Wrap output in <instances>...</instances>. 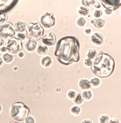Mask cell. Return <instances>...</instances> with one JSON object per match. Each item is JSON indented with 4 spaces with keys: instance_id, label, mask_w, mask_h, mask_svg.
<instances>
[{
    "instance_id": "1",
    "label": "cell",
    "mask_w": 121,
    "mask_h": 123,
    "mask_svg": "<svg viewBox=\"0 0 121 123\" xmlns=\"http://www.w3.org/2000/svg\"><path fill=\"white\" fill-rule=\"evenodd\" d=\"M79 42L76 38L65 37L58 42L55 55L60 63L68 65L79 61Z\"/></svg>"
},
{
    "instance_id": "2",
    "label": "cell",
    "mask_w": 121,
    "mask_h": 123,
    "mask_svg": "<svg viewBox=\"0 0 121 123\" xmlns=\"http://www.w3.org/2000/svg\"><path fill=\"white\" fill-rule=\"evenodd\" d=\"M114 60L112 56L106 53L99 54L96 56L91 65V71L96 76L106 78L113 73L115 68Z\"/></svg>"
},
{
    "instance_id": "3",
    "label": "cell",
    "mask_w": 121,
    "mask_h": 123,
    "mask_svg": "<svg viewBox=\"0 0 121 123\" xmlns=\"http://www.w3.org/2000/svg\"><path fill=\"white\" fill-rule=\"evenodd\" d=\"M10 113L13 120L22 121L25 120L31 112L29 108L25 103L21 102H17L11 105Z\"/></svg>"
},
{
    "instance_id": "4",
    "label": "cell",
    "mask_w": 121,
    "mask_h": 123,
    "mask_svg": "<svg viewBox=\"0 0 121 123\" xmlns=\"http://www.w3.org/2000/svg\"><path fill=\"white\" fill-rule=\"evenodd\" d=\"M44 32V29L39 22L31 23L26 27V36L29 39L39 40L43 37Z\"/></svg>"
},
{
    "instance_id": "5",
    "label": "cell",
    "mask_w": 121,
    "mask_h": 123,
    "mask_svg": "<svg viewBox=\"0 0 121 123\" xmlns=\"http://www.w3.org/2000/svg\"><path fill=\"white\" fill-rule=\"evenodd\" d=\"M4 46L9 53L11 54H15L21 50L22 43L21 41L17 38L13 37L8 40Z\"/></svg>"
},
{
    "instance_id": "6",
    "label": "cell",
    "mask_w": 121,
    "mask_h": 123,
    "mask_svg": "<svg viewBox=\"0 0 121 123\" xmlns=\"http://www.w3.org/2000/svg\"><path fill=\"white\" fill-rule=\"evenodd\" d=\"M15 34V27L11 23L5 22L0 26V37L9 40L13 37Z\"/></svg>"
},
{
    "instance_id": "7",
    "label": "cell",
    "mask_w": 121,
    "mask_h": 123,
    "mask_svg": "<svg viewBox=\"0 0 121 123\" xmlns=\"http://www.w3.org/2000/svg\"><path fill=\"white\" fill-rule=\"evenodd\" d=\"M40 21L43 27L48 29L55 26L56 19L53 13L47 12L41 17Z\"/></svg>"
},
{
    "instance_id": "8",
    "label": "cell",
    "mask_w": 121,
    "mask_h": 123,
    "mask_svg": "<svg viewBox=\"0 0 121 123\" xmlns=\"http://www.w3.org/2000/svg\"><path fill=\"white\" fill-rule=\"evenodd\" d=\"M103 6L108 10L112 11L121 6V0H100Z\"/></svg>"
},
{
    "instance_id": "9",
    "label": "cell",
    "mask_w": 121,
    "mask_h": 123,
    "mask_svg": "<svg viewBox=\"0 0 121 123\" xmlns=\"http://www.w3.org/2000/svg\"><path fill=\"white\" fill-rule=\"evenodd\" d=\"M56 41V35L52 32L47 34L42 38V43L45 45L49 46L54 45Z\"/></svg>"
},
{
    "instance_id": "10",
    "label": "cell",
    "mask_w": 121,
    "mask_h": 123,
    "mask_svg": "<svg viewBox=\"0 0 121 123\" xmlns=\"http://www.w3.org/2000/svg\"><path fill=\"white\" fill-rule=\"evenodd\" d=\"M91 41L94 44L100 45L104 42L103 35L100 33L96 32L93 34L91 37Z\"/></svg>"
},
{
    "instance_id": "11",
    "label": "cell",
    "mask_w": 121,
    "mask_h": 123,
    "mask_svg": "<svg viewBox=\"0 0 121 123\" xmlns=\"http://www.w3.org/2000/svg\"><path fill=\"white\" fill-rule=\"evenodd\" d=\"M37 43L34 40L29 39L25 44V48L28 52H32L36 49Z\"/></svg>"
},
{
    "instance_id": "12",
    "label": "cell",
    "mask_w": 121,
    "mask_h": 123,
    "mask_svg": "<svg viewBox=\"0 0 121 123\" xmlns=\"http://www.w3.org/2000/svg\"><path fill=\"white\" fill-rule=\"evenodd\" d=\"M27 24L21 21H18L15 24V29L17 33H24L26 31Z\"/></svg>"
},
{
    "instance_id": "13",
    "label": "cell",
    "mask_w": 121,
    "mask_h": 123,
    "mask_svg": "<svg viewBox=\"0 0 121 123\" xmlns=\"http://www.w3.org/2000/svg\"><path fill=\"white\" fill-rule=\"evenodd\" d=\"M92 86L91 83L88 80L81 79L79 82V86L83 90H87L90 89Z\"/></svg>"
},
{
    "instance_id": "14",
    "label": "cell",
    "mask_w": 121,
    "mask_h": 123,
    "mask_svg": "<svg viewBox=\"0 0 121 123\" xmlns=\"http://www.w3.org/2000/svg\"><path fill=\"white\" fill-rule=\"evenodd\" d=\"M37 52L39 55H45L48 52V48L45 44H41L37 47Z\"/></svg>"
},
{
    "instance_id": "15",
    "label": "cell",
    "mask_w": 121,
    "mask_h": 123,
    "mask_svg": "<svg viewBox=\"0 0 121 123\" xmlns=\"http://www.w3.org/2000/svg\"><path fill=\"white\" fill-rule=\"evenodd\" d=\"M41 65L43 66L46 68L49 67L52 63L51 58L49 56H46L42 58L41 60Z\"/></svg>"
},
{
    "instance_id": "16",
    "label": "cell",
    "mask_w": 121,
    "mask_h": 123,
    "mask_svg": "<svg viewBox=\"0 0 121 123\" xmlns=\"http://www.w3.org/2000/svg\"><path fill=\"white\" fill-rule=\"evenodd\" d=\"M93 23L95 27L101 28L105 25V21L101 19L95 18L94 19Z\"/></svg>"
},
{
    "instance_id": "17",
    "label": "cell",
    "mask_w": 121,
    "mask_h": 123,
    "mask_svg": "<svg viewBox=\"0 0 121 123\" xmlns=\"http://www.w3.org/2000/svg\"><path fill=\"white\" fill-rule=\"evenodd\" d=\"M13 56L10 54L5 53L3 55V60L7 64H9L12 62L13 60Z\"/></svg>"
},
{
    "instance_id": "18",
    "label": "cell",
    "mask_w": 121,
    "mask_h": 123,
    "mask_svg": "<svg viewBox=\"0 0 121 123\" xmlns=\"http://www.w3.org/2000/svg\"><path fill=\"white\" fill-rule=\"evenodd\" d=\"M79 14L81 16H87L89 13V10L88 8L85 6H81L79 9Z\"/></svg>"
},
{
    "instance_id": "19",
    "label": "cell",
    "mask_w": 121,
    "mask_h": 123,
    "mask_svg": "<svg viewBox=\"0 0 121 123\" xmlns=\"http://www.w3.org/2000/svg\"><path fill=\"white\" fill-rule=\"evenodd\" d=\"M96 0H81L82 4L88 7H91L94 6Z\"/></svg>"
},
{
    "instance_id": "20",
    "label": "cell",
    "mask_w": 121,
    "mask_h": 123,
    "mask_svg": "<svg viewBox=\"0 0 121 123\" xmlns=\"http://www.w3.org/2000/svg\"><path fill=\"white\" fill-rule=\"evenodd\" d=\"M7 13L4 10H0V25L5 23L7 20Z\"/></svg>"
},
{
    "instance_id": "21",
    "label": "cell",
    "mask_w": 121,
    "mask_h": 123,
    "mask_svg": "<svg viewBox=\"0 0 121 123\" xmlns=\"http://www.w3.org/2000/svg\"><path fill=\"white\" fill-rule=\"evenodd\" d=\"M74 101L76 105H81L84 102L83 96L81 93H78L74 98Z\"/></svg>"
},
{
    "instance_id": "22",
    "label": "cell",
    "mask_w": 121,
    "mask_h": 123,
    "mask_svg": "<svg viewBox=\"0 0 121 123\" xmlns=\"http://www.w3.org/2000/svg\"><path fill=\"white\" fill-rule=\"evenodd\" d=\"M97 55V53L95 50L90 49L87 56L88 59H93L96 57Z\"/></svg>"
},
{
    "instance_id": "23",
    "label": "cell",
    "mask_w": 121,
    "mask_h": 123,
    "mask_svg": "<svg viewBox=\"0 0 121 123\" xmlns=\"http://www.w3.org/2000/svg\"><path fill=\"white\" fill-rule=\"evenodd\" d=\"M83 98L86 100H90L92 98V93L91 91H84L82 93Z\"/></svg>"
},
{
    "instance_id": "24",
    "label": "cell",
    "mask_w": 121,
    "mask_h": 123,
    "mask_svg": "<svg viewBox=\"0 0 121 123\" xmlns=\"http://www.w3.org/2000/svg\"><path fill=\"white\" fill-rule=\"evenodd\" d=\"M87 23V21L84 18L81 17L78 19L77 22V25L80 27H83L85 26Z\"/></svg>"
},
{
    "instance_id": "25",
    "label": "cell",
    "mask_w": 121,
    "mask_h": 123,
    "mask_svg": "<svg viewBox=\"0 0 121 123\" xmlns=\"http://www.w3.org/2000/svg\"><path fill=\"white\" fill-rule=\"evenodd\" d=\"M81 111V109L78 106H74L71 109V112L72 114L75 115L79 114Z\"/></svg>"
},
{
    "instance_id": "26",
    "label": "cell",
    "mask_w": 121,
    "mask_h": 123,
    "mask_svg": "<svg viewBox=\"0 0 121 123\" xmlns=\"http://www.w3.org/2000/svg\"><path fill=\"white\" fill-rule=\"evenodd\" d=\"M91 83L94 86L96 87L100 85V81L99 78H94L91 79Z\"/></svg>"
},
{
    "instance_id": "27",
    "label": "cell",
    "mask_w": 121,
    "mask_h": 123,
    "mask_svg": "<svg viewBox=\"0 0 121 123\" xmlns=\"http://www.w3.org/2000/svg\"><path fill=\"white\" fill-rule=\"evenodd\" d=\"M100 121L101 123H108L109 121V118L106 115H103L100 118Z\"/></svg>"
},
{
    "instance_id": "28",
    "label": "cell",
    "mask_w": 121,
    "mask_h": 123,
    "mask_svg": "<svg viewBox=\"0 0 121 123\" xmlns=\"http://www.w3.org/2000/svg\"><path fill=\"white\" fill-rule=\"evenodd\" d=\"M17 38L20 40L22 41L24 40L26 38V36L24 33H17L16 34Z\"/></svg>"
},
{
    "instance_id": "29",
    "label": "cell",
    "mask_w": 121,
    "mask_h": 123,
    "mask_svg": "<svg viewBox=\"0 0 121 123\" xmlns=\"http://www.w3.org/2000/svg\"><path fill=\"white\" fill-rule=\"evenodd\" d=\"M76 95V92L73 91H69L67 94L68 97L71 99L74 98Z\"/></svg>"
},
{
    "instance_id": "30",
    "label": "cell",
    "mask_w": 121,
    "mask_h": 123,
    "mask_svg": "<svg viewBox=\"0 0 121 123\" xmlns=\"http://www.w3.org/2000/svg\"><path fill=\"white\" fill-rule=\"evenodd\" d=\"M84 63L86 66H90L92 65L93 62L91 60V59L88 58L85 60Z\"/></svg>"
},
{
    "instance_id": "31",
    "label": "cell",
    "mask_w": 121,
    "mask_h": 123,
    "mask_svg": "<svg viewBox=\"0 0 121 123\" xmlns=\"http://www.w3.org/2000/svg\"><path fill=\"white\" fill-rule=\"evenodd\" d=\"M25 122L27 123H35V120L32 117H28L26 118Z\"/></svg>"
},
{
    "instance_id": "32",
    "label": "cell",
    "mask_w": 121,
    "mask_h": 123,
    "mask_svg": "<svg viewBox=\"0 0 121 123\" xmlns=\"http://www.w3.org/2000/svg\"><path fill=\"white\" fill-rule=\"evenodd\" d=\"M102 12L101 10H96L94 14V16L96 18H99L102 15Z\"/></svg>"
},
{
    "instance_id": "33",
    "label": "cell",
    "mask_w": 121,
    "mask_h": 123,
    "mask_svg": "<svg viewBox=\"0 0 121 123\" xmlns=\"http://www.w3.org/2000/svg\"><path fill=\"white\" fill-rule=\"evenodd\" d=\"M4 45V43L3 41L2 40V38L0 37V50L3 47Z\"/></svg>"
},
{
    "instance_id": "34",
    "label": "cell",
    "mask_w": 121,
    "mask_h": 123,
    "mask_svg": "<svg viewBox=\"0 0 121 123\" xmlns=\"http://www.w3.org/2000/svg\"><path fill=\"white\" fill-rule=\"evenodd\" d=\"M85 32L86 34H90L91 32V29L89 28H87L85 30Z\"/></svg>"
},
{
    "instance_id": "35",
    "label": "cell",
    "mask_w": 121,
    "mask_h": 123,
    "mask_svg": "<svg viewBox=\"0 0 121 123\" xmlns=\"http://www.w3.org/2000/svg\"><path fill=\"white\" fill-rule=\"evenodd\" d=\"M18 56L19 58H22L24 57V54L23 52H20L18 54Z\"/></svg>"
},
{
    "instance_id": "36",
    "label": "cell",
    "mask_w": 121,
    "mask_h": 123,
    "mask_svg": "<svg viewBox=\"0 0 121 123\" xmlns=\"http://www.w3.org/2000/svg\"><path fill=\"white\" fill-rule=\"evenodd\" d=\"M7 50V48H6L5 46H4L0 50L1 52L3 53L5 52H6Z\"/></svg>"
},
{
    "instance_id": "37",
    "label": "cell",
    "mask_w": 121,
    "mask_h": 123,
    "mask_svg": "<svg viewBox=\"0 0 121 123\" xmlns=\"http://www.w3.org/2000/svg\"><path fill=\"white\" fill-rule=\"evenodd\" d=\"M109 123H119V122L118 120L113 119V120H111Z\"/></svg>"
},
{
    "instance_id": "38",
    "label": "cell",
    "mask_w": 121,
    "mask_h": 123,
    "mask_svg": "<svg viewBox=\"0 0 121 123\" xmlns=\"http://www.w3.org/2000/svg\"><path fill=\"white\" fill-rule=\"evenodd\" d=\"M95 6L97 8H100L101 7V5H100V4L99 3H96L95 4Z\"/></svg>"
},
{
    "instance_id": "39",
    "label": "cell",
    "mask_w": 121,
    "mask_h": 123,
    "mask_svg": "<svg viewBox=\"0 0 121 123\" xmlns=\"http://www.w3.org/2000/svg\"><path fill=\"white\" fill-rule=\"evenodd\" d=\"M3 63V59L0 57V67L2 65Z\"/></svg>"
},
{
    "instance_id": "40",
    "label": "cell",
    "mask_w": 121,
    "mask_h": 123,
    "mask_svg": "<svg viewBox=\"0 0 121 123\" xmlns=\"http://www.w3.org/2000/svg\"><path fill=\"white\" fill-rule=\"evenodd\" d=\"M91 123V121H90L87 120H85L84 121H83V123Z\"/></svg>"
},
{
    "instance_id": "41",
    "label": "cell",
    "mask_w": 121,
    "mask_h": 123,
    "mask_svg": "<svg viewBox=\"0 0 121 123\" xmlns=\"http://www.w3.org/2000/svg\"><path fill=\"white\" fill-rule=\"evenodd\" d=\"M56 91L57 92H60V88H57V89H56Z\"/></svg>"
},
{
    "instance_id": "42",
    "label": "cell",
    "mask_w": 121,
    "mask_h": 123,
    "mask_svg": "<svg viewBox=\"0 0 121 123\" xmlns=\"http://www.w3.org/2000/svg\"><path fill=\"white\" fill-rule=\"evenodd\" d=\"M13 69L14 71H16L17 70L18 68H17V67H16V66H15V67H14V68H13Z\"/></svg>"
},
{
    "instance_id": "43",
    "label": "cell",
    "mask_w": 121,
    "mask_h": 123,
    "mask_svg": "<svg viewBox=\"0 0 121 123\" xmlns=\"http://www.w3.org/2000/svg\"><path fill=\"white\" fill-rule=\"evenodd\" d=\"M1 111H2V107H1V105H0V112H1Z\"/></svg>"
}]
</instances>
